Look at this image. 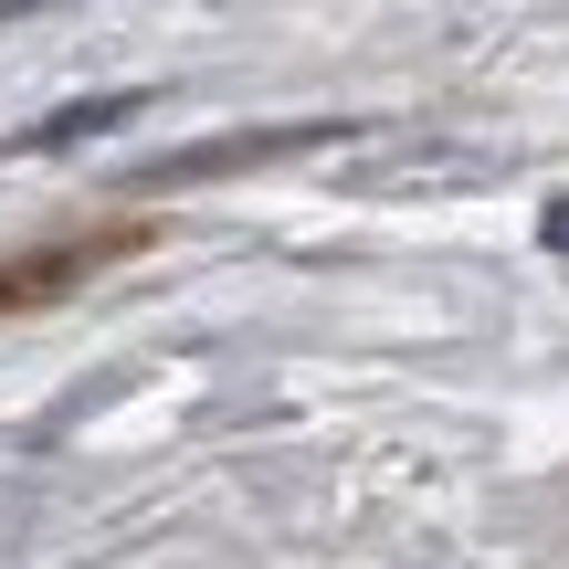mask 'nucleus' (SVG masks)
Segmentation results:
<instances>
[{
  "mask_svg": "<svg viewBox=\"0 0 569 569\" xmlns=\"http://www.w3.org/2000/svg\"><path fill=\"white\" fill-rule=\"evenodd\" d=\"M138 117V96H96V106H63V117H42L21 148H63V138H84V127H127Z\"/></svg>",
  "mask_w": 569,
  "mask_h": 569,
  "instance_id": "nucleus-1",
  "label": "nucleus"
},
{
  "mask_svg": "<svg viewBox=\"0 0 569 569\" xmlns=\"http://www.w3.org/2000/svg\"><path fill=\"white\" fill-rule=\"evenodd\" d=\"M32 11H53V0H0V21H32Z\"/></svg>",
  "mask_w": 569,
  "mask_h": 569,
  "instance_id": "nucleus-2",
  "label": "nucleus"
}]
</instances>
